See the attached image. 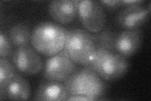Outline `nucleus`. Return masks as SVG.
Returning a JSON list of instances; mask_svg holds the SVG:
<instances>
[{
  "label": "nucleus",
  "mask_w": 151,
  "mask_h": 101,
  "mask_svg": "<svg viewBox=\"0 0 151 101\" xmlns=\"http://www.w3.org/2000/svg\"><path fill=\"white\" fill-rule=\"evenodd\" d=\"M143 3L144 1H140V0H124V1H121L122 7L140 5V4H142Z\"/></svg>",
  "instance_id": "obj_18"
},
{
  "label": "nucleus",
  "mask_w": 151,
  "mask_h": 101,
  "mask_svg": "<svg viewBox=\"0 0 151 101\" xmlns=\"http://www.w3.org/2000/svg\"><path fill=\"white\" fill-rule=\"evenodd\" d=\"M116 33L110 28H104L101 31L93 33L92 36L96 49L115 52V42Z\"/></svg>",
  "instance_id": "obj_14"
},
{
  "label": "nucleus",
  "mask_w": 151,
  "mask_h": 101,
  "mask_svg": "<svg viewBox=\"0 0 151 101\" xmlns=\"http://www.w3.org/2000/svg\"><path fill=\"white\" fill-rule=\"evenodd\" d=\"M96 49L90 33L79 28L68 30L64 51L76 64L89 68L95 56Z\"/></svg>",
  "instance_id": "obj_3"
},
{
  "label": "nucleus",
  "mask_w": 151,
  "mask_h": 101,
  "mask_svg": "<svg viewBox=\"0 0 151 101\" xmlns=\"http://www.w3.org/2000/svg\"><path fill=\"white\" fill-rule=\"evenodd\" d=\"M69 95L63 82L46 80L40 84L33 100L61 101L67 100Z\"/></svg>",
  "instance_id": "obj_11"
},
{
  "label": "nucleus",
  "mask_w": 151,
  "mask_h": 101,
  "mask_svg": "<svg viewBox=\"0 0 151 101\" xmlns=\"http://www.w3.org/2000/svg\"><path fill=\"white\" fill-rule=\"evenodd\" d=\"M4 94L9 100H27L30 95V84L21 74L16 73L7 85Z\"/></svg>",
  "instance_id": "obj_12"
},
{
  "label": "nucleus",
  "mask_w": 151,
  "mask_h": 101,
  "mask_svg": "<svg viewBox=\"0 0 151 101\" xmlns=\"http://www.w3.org/2000/svg\"><path fill=\"white\" fill-rule=\"evenodd\" d=\"M103 6L104 8H106L110 11H114L120 7H122L121 1H107V0H103V1H99Z\"/></svg>",
  "instance_id": "obj_17"
},
{
  "label": "nucleus",
  "mask_w": 151,
  "mask_h": 101,
  "mask_svg": "<svg viewBox=\"0 0 151 101\" xmlns=\"http://www.w3.org/2000/svg\"><path fill=\"white\" fill-rule=\"evenodd\" d=\"M68 30L52 22H41L31 33V44L39 53L52 56L64 50Z\"/></svg>",
  "instance_id": "obj_1"
},
{
  "label": "nucleus",
  "mask_w": 151,
  "mask_h": 101,
  "mask_svg": "<svg viewBox=\"0 0 151 101\" xmlns=\"http://www.w3.org/2000/svg\"><path fill=\"white\" fill-rule=\"evenodd\" d=\"M13 45L8 37L3 31L0 32V57L9 59L12 57L13 52Z\"/></svg>",
  "instance_id": "obj_16"
},
{
  "label": "nucleus",
  "mask_w": 151,
  "mask_h": 101,
  "mask_svg": "<svg viewBox=\"0 0 151 101\" xmlns=\"http://www.w3.org/2000/svg\"><path fill=\"white\" fill-rule=\"evenodd\" d=\"M78 0H55L49 3L50 17L60 24L71 23L78 15Z\"/></svg>",
  "instance_id": "obj_10"
},
{
  "label": "nucleus",
  "mask_w": 151,
  "mask_h": 101,
  "mask_svg": "<svg viewBox=\"0 0 151 101\" xmlns=\"http://www.w3.org/2000/svg\"><path fill=\"white\" fill-rule=\"evenodd\" d=\"M67 100H94L93 99L84 95H69Z\"/></svg>",
  "instance_id": "obj_19"
},
{
  "label": "nucleus",
  "mask_w": 151,
  "mask_h": 101,
  "mask_svg": "<svg viewBox=\"0 0 151 101\" xmlns=\"http://www.w3.org/2000/svg\"><path fill=\"white\" fill-rule=\"evenodd\" d=\"M76 65L63 50L47 59L44 66L43 76L46 80L64 83L76 70Z\"/></svg>",
  "instance_id": "obj_6"
},
{
  "label": "nucleus",
  "mask_w": 151,
  "mask_h": 101,
  "mask_svg": "<svg viewBox=\"0 0 151 101\" xmlns=\"http://www.w3.org/2000/svg\"><path fill=\"white\" fill-rule=\"evenodd\" d=\"M78 15L83 26L91 33L100 32L105 27V10L99 1H78Z\"/></svg>",
  "instance_id": "obj_5"
},
{
  "label": "nucleus",
  "mask_w": 151,
  "mask_h": 101,
  "mask_svg": "<svg viewBox=\"0 0 151 101\" xmlns=\"http://www.w3.org/2000/svg\"><path fill=\"white\" fill-rule=\"evenodd\" d=\"M64 84L69 96L84 95L94 100H101L107 90L105 80L88 67L76 70Z\"/></svg>",
  "instance_id": "obj_2"
},
{
  "label": "nucleus",
  "mask_w": 151,
  "mask_h": 101,
  "mask_svg": "<svg viewBox=\"0 0 151 101\" xmlns=\"http://www.w3.org/2000/svg\"><path fill=\"white\" fill-rule=\"evenodd\" d=\"M15 68L9 59L0 57V100L7 99L4 90L16 74Z\"/></svg>",
  "instance_id": "obj_15"
},
{
  "label": "nucleus",
  "mask_w": 151,
  "mask_h": 101,
  "mask_svg": "<svg viewBox=\"0 0 151 101\" xmlns=\"http://www.w3.org/2000/svg\"><path fill=\"white\" fill-rule=\"evenodd\" d=\"M150 12L142 4L123 7L117 13L115 22L118 26L124 30H136L147 20Z\"/></svg>",
  "instance_id": "obj_8"
},
{
  "label": "nucleus",
  "mask_w": 151,
  "mask_h": 101,
  "mask_svg": "<svg viewBox=\"0 0 151 101\" xmlns=\"http://www.w3.org/2000/svg\"><path fill=\"white\" fill-rule=\"evenodd\" d=\"M11 57L15 69L23 75H35L44 68L39 52L29 45L15 48Z\"/></svg>",
  "instance_id": "obj_7"
},
{
  "label": "nucleus",
  "mask_w": 151,
  "mask_h": 101,
  "mask_svg": "<svg viewBox=\"0 0 151 101\" xmlns=\"http://www.w3.org/2000/svg\"><path fill=\"white\" fill-rule=\"evenodd\" d=\"M89 68L105 81H113L122 78L127 73L129 63L127 58L117 52L96 49L94 60Z\"/></svg>",
  "instance_id": "obj_4"
},
{
  "label": "nucleus",
  "mask_w": 151,
  "mask_h": 101,
  "mask_svg": "<svg viewBox=\"0 0 151 101\" xmlns=\"http://www.w3.org/2000/svg\"><path fill=\"white\" fill-rule=\"evenodd\" d=\"M142 42V32L141 30H124L116 33L115 52L127 59L139 51Z\"/></svg>",
  "instance_id": "obj_9"
},
{
  "label": "nucleus",
  "mask_w": 151,
  "mask_h": 101,
  "mask_svg": "<svg viewBox=\"0 0 151 101\" xmlns=\"http://www.w3.org/2000/svg\"><path fill=\"white\" fill-rule=\"evenodd\" d=\"M30 27L27 24L18 23L13 25L8 32V38L15 48L28 46L31 41Z\"/></svg>",
  "instance_id": "obj_13"
}]
</instances>
